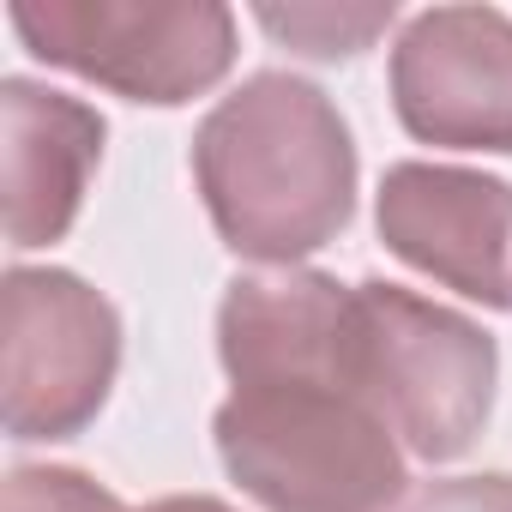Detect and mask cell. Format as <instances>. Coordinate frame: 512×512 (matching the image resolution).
<instances>
[{
    "label": "cell",
    "mask_w": 512,
    "mask_h": 512,
    "mask_svg": "<svg viewBox=\"0 0 512 512\" xmlns=\"http://www.w3.org/2000/svg\"><path fill=\"white\" fill-rule=\"evenodd\" d=\"M193 187L217 241L253 266H296L356 217V139L296 73L241 79L193 133Z\"/></svg>",
    "instance_id": "cell-1"
},
{
    "label": "cell",
    "mask_w": 512,
    "mask_h": 512,
    "mask_svg": "<svg viewBox=\"0 0 512 512\" xmlns=\"http://www.w3.org/2000/svg\"><path fill=\"white\" fill-rule=\"evenodd\" d=\"M211 440L229 482L266 512H392L410 488L398 434L344 380L235 386Z\"/></svg>",
    "instance_id": "cell-2"
},
{
    "label": "cell",
    "mask_w": 512,
    "mask_h": 512,
    "mask_svg": "<svg viewBox=\"0 0 512 512\" xmlns=\"http://www.w3.org/2000/svg\"><path fill=\"white\" fill-rule=\"evenodd\" d=\"M356 392L386 416L404 452L452 464L476 446L500 386V344L458 308L404 284H356Z\"/></svg>",
    "instance_id": "cell-3"
},
{
    "label": "cell",
    "mask_w": 512,
    "mask_h": 512,
    "mask_svg": "<svg viewBox=\"0 0 512 512\" xmlns=\"http://www.w3.org/2000/svg\"><path fill=\"white\" fill-rule=\"evenodd\" d=\"M13 31L43 67L151 109H181L235 67L223 0H13Z\"/></svg>",
    "instance_id": "cell-4"
},
{
    "label": "cell",
    "mask_w": 512,
    "mask_h": 512,
    "mask_svg": "<svg viewBox=\"0 0 512 512\" xmlns=\"http://www.w3.org/2000/svg\"><path fill=\"white\" fill-rule=\"evenodd\" d=\"M7 416L13 440H73L85 434L121 374V314L67 266L7 272Z\"/></svg>",
    "instance_id": "cell-5"
},
{
    "label": "cell",
    "mask_w": 512,
    "mask_h": 512,
    "mask_svg": "<svg viewBox=\"0 0 512 512\" xmlns=\"http://www.w3.org/2000/svg\"><path fill=\"white\" fill-rule=\"evenodd\" d=\"M392 115L416 145L512 157V19L500 7H428L392 43Z\"/></svg>",
    "instance_id": "cell-6"
},
{
    "label": "cell",
    "mask_w": 512,
    "mask_h": 512,
    "mask_svg": "<svg viewBox=\"0 0 512 512\" xmlns=\"http://www.w3.org/2000/svg\"><path fill=\"white\" fill-rule=\"evenodd\" d=\"M374 229L410 272L512 314V181L458 163H392L374 193Z\"/></svg>",
    "instance_id": "cell-7"
},
{
    "label": "cell",
    "mask_w": 512,
    "mask_h": 512,
    "mask_svg": "<svg viewBox=\"0 0 512 512\" xmlns=\"http://www.w3.org/2000/svg\"><path fill=\"white\" fill-rule=\"evenodd\" d=\"M356 350V284L332 272L278 266L241 272L217 302V362L229 386L260 380H344Z\"/></svg>",
    "instance_id": "cell-8"
},
{
    "label": "cell",
    "mask_w": 512,
    "mask_h": 512,
    "mask_svg": "<svg viewBox=\"0 0 512 512\" xmlns=\"http://www.w3.org/2000/svg\"><path fill=\"white\" fill-rule=\"evenodd\" d=\"M0 127H7V241L13 253L55 247L85 211L91 175L103 163L109 121L67 91L37 79H0Z\"/></svg>",
    "instance_id": "cell-9"
},
{
    "label": "cell",
    "mask_w": 512,
    "mask_h": 512,
    "mask_svg": "<svg viewBox=\"0 0 512 512\" xmlns=\"http://www.w3.org/2000/svg\"><path fill=\"white\" fill-rule=\"evenodd\" d=\"M260 25L308 61H350L392 25V0L386 7H290V13L260 7Z\"/></svg>",
    "instance_id": "cell-10"
},
{
    "label": "cell",
    "mask_w": 512,
    "mask_h": 512,
    "mask_svg": "<svg viewBox=\"0 0 512 512\" xmlns=\"http://www.w3.org/2000/svg\"><path fill=\"white\" fill-rule=\"evenodd\" d=\"M7 512H127V506L73 464H19L7 476Z\"/></svg>",
    "instance_id": "cell-11"
},
{
    "label": "cell",
    "mask_w": 512,
    "mask_h": 512,
    "mask_svg": "<svg viewBox=\"0 0 512 512\" xmlns=\"http://www.w3.org/2000/svg\"><path fill=\"white\" fill-rule=\"evenodd\" d=\"M410 512H512V476L506 470H482V476H446L428 482Z\"/></svg>",
    "instance_id": "cell-12"
},
{
    "label": "cell",
    "mask_w": 512,
    "mask_h": 512,
    "mask_svg": "<svg viewBox=\"0 0 512 512\" xmlns=\"http://www.w3.org/2000/svg\"><path fill=\"white\" fill-rule=\"evenodd\" d=\"M133 512H235V506H229V500H217V494H163V500L133 506Z\"/></svg>",
    "instance_id": "cell-13"
}]
</instances>
